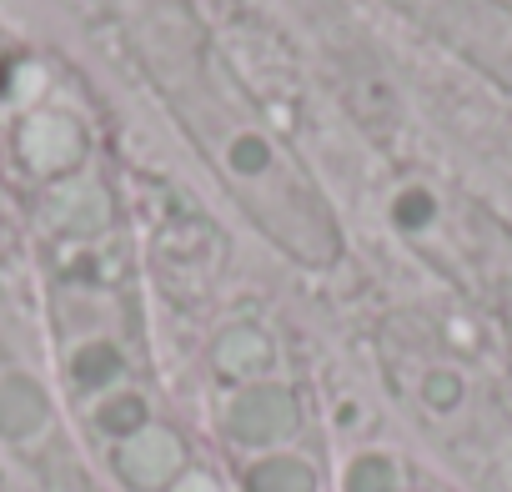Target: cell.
Listing matches in <instances>:
<instances>
[{"label": "cell", "mask_w": 512, "mask_h": 492, "mask_svg": "<svg viewBox=\"0 0 512 492\" xmlns=\"http://www.w3.org/2000/svg\"><path fill=\"white\" fill-rule=\"evenodd\" d=\"M307 487H312V477L297 462H272L256 472V492H307Z\"/></svg>", "instance_id": "6da1fadb"}]
</instances>
